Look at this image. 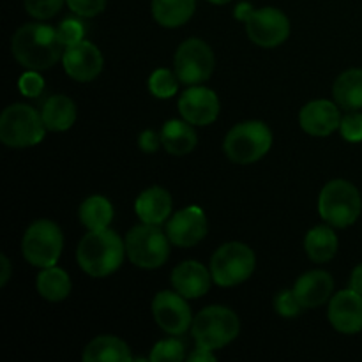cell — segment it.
Instances as JSON below:
<instances>
[{
    "mask_svg": "<svg viewBox=\"0 0 362 362\" xmlns=\"http://www.w3.org/2000/svg\"><path fill=\"white\" fill-rule=\"evenodd\" d=\"M64 45L57 28L42 23H28L18 28L11 41V49L18 62L27 69H49L62 57Z\"/></svg>",
    "mask_w": 362,
    "mask_h": 362,
    "instance_id": "6da1fadb",
    "label": "cell"
},
{
    "mask_svg": "<svg viewBox=\"0 0 362 362\" xmlns=\"http://www.w3.org/2000/svg\"><path fill=\"white\" fill-rule=\"evenodd\" d=\"M126 244L113 230H90L80 240L76 258L80 267L92 278H105L122 265Z\"/></svg>",
    "mask_w": 362,
    "mask_h": 362,
    "instance_id": "7a4b0ae2",
    "label": "cell"
},
{
    "mask_svg": "<svg viewBox=\"0 0 362 362\" xmlns=\"http://www.w3.org/2000/svg\"><path fill=\"white\" fill-rule=\"evenodd\" d=\"M361 211V194L354 184L343 179L325 184L318 198V212L327 225L334 228H346L357 221Z\"/></svg>",
    "mask_w": 362,
    "mask_h": 362,
    "instance_id": "3957f363",
    "label": "cell"
},
{
    "mask_svg": "<svg viewBox=\"0 0 362 362\" xmlns=\"http://www.w3.org/2000/svg\"><path fill=\"white\" fill-rule=\"evenodd\" d=\"M237 20L246 21L247 37L258 46L274 48L285 42L290 35V21L276 7L255 11L250 2H240L235 7Z\"/></svg>",
    "mask_w": 362,
    "mask_h": 362,
    "instance_id": "277c9868",
    "label": "cell"
},
{
    "mask_svg": "<svg viewBox=\"0 0 362 362\" xmlns=\"http://www.w3.org/2000/svg\"><path fill=\"white\" fill-rule=\"evenodd\" d=\"M193 338L200 349L219 350L237 338L240 331L239 317L223 306L205 308L193 318Z\"/></svg>",
    "mask_w": 362,
    "mask_h": 362,
    "instance_id": "5b68a950",
    "label": "cell"
},
{
    "mask_svg": "<svg viewBox=\"0 0 362 362\" xmlns=\"http://www.w3.org/2000/svg\"><path fill=\"white\" fill-rule=\"evenodd\" d=\"M45 120L28 105H11L0 117V140L13 148L37 145L45 138Z\"/></svg>",
    "mask_w": 362,
    "mask_h": 362,
    "instance_id": "8992f818",
    "label": "cell"
},
{
    "mask_svg": "<svg viewBox=\"0 0 362 362\" xmlns=\"http://www.w3.org/2000/svg\"><path fill=\"white\" fill-rule=\"evenodd\" d=\"M272 145V133L260 120H247L232 127L225 138V154L230 161L250 165L269 152Z\"/></svg>",
    "mask_w": 362,
    "mask_h": 362,
    "instance_id": "52a82bcc",
    "label": "cell"
},
{
    "mask_svg": "<svg viewBox=\"0 0 362 362\" xmlns=\"http://www.w3.org/2000/svg\"><path fill=\"white\" fill-rule=\"evenodd\" d=\"M168 235L161 232L158 225L144 223L127 233L126 253L131 264L141 269H158L168 260Z\"/></svg>",
    "mask_w": 362,
    "mask_h": 362,
    "instance_id": "ba28073f",
    "label": "cell"
},
{
    "mask_svg": "<svg viewBox=\"0 0 362 362\" xmlns=\"http://www.w3.org/2000/svg\"><path fill=\"white\" fill-rule=\"evenodd\" d=\"M64 237L59 226L49 219L32 223L23 237V257L34 267H53L62 253Z\"/></svg>",
    "mask_w": 362,
    "mask_h": 362,
    "instance_id": "9c48e42d",
    "label": "cell"
},
{
    "mask_svg": "<svg viewBox=\"0 0 362 362\" xmlns=\"http://www.w3.org/2000/svg\"><path fill=\"white\" fill-rule=\"evenodd\" d=\"M257 258L243 243L223 244L211 260V274L219 286H235L246 281L255 271Z\"/></svg>",
    "mask_w": 362,
    "mask_h": 362,
    "instance_id": "30bf717a",
    "label": "cell"
},
{
    "mask_svg": "<svg viewBox=\"0 0 362 362\" xmlns=\"http://www.w3.org/2000/svg\"><path fill=\"white\" fill-rule=\"evenodd\" d=\"M173 66L182 83L198 85L211 78L214 71V53L202 39H187L177 49Z\"/></svg>",
    "mask_w": 362,
    "mask_h": 362,
    "instance_id": "8fae6325",
    "label": "cell"
},
{
    "mask_svg": "<svg viewBox=\"0 0 362 362\" xmlns=\"http://www.w3.org/2000/svg\"><path fill=\"white\" fill-rule=\"evenodd\" d=\"M152 315L156 324L168 334H184L193 325L191 308L179 292H159L152 300Z\"/></svg>",
    "mask_w": 362,
    "mask_h": 362,
    "instance_id": "7c38bea8",
    "label": "cell"
},
{
    "mask_svg": "<svg viewBox=\"0 0 362 362\" xmlns=\"http://www.w3.org/2000/svg\"><path fill=\"white\" fill-rule=\"evenodd\" d=\"M170 243L180 247H191L207 235V218L197 205L182 209L170 219L166 226Z\"/></svg>",
    "mask_w": 362,
    "mask_h": 362,
    "instance_id": "4fadbf2b",
    "label": "cell"
},
{
    "mask_svg": "<svg viewBox=\"0 0 362 362\" xmlns=\"http://www.w3.org/2000/svg\"><path fill=\"white\" fill-rule=\"evenodd\" d=\"M62 64L66 73L76 81H92L103 71V55L95 45L80 41L64 49Z\"/></svg>",
    "mask_w": 362,
    "mask_h": 362,
    "instance_id": "5bb4252c",
    "label": "cell"
},
{
    "mask_svg": "<svg viewBox=\"0 0 362 362\" xmlns=\"http://www.w3.org/2000/svg\"><path fill=\"white\" fill-rule=\"evenodd\" d=\"M179 112L193 126H209L219 115V99L211 88L191 87L180 95Z\"/></svg>",
    "mask_w": 362,
    "mask_h": 362,
    "instance_id": "9a60e30c",
    "label": "cell"
},
{
    "mask_svg": "<svg viewBox=\"0 0 362 362\" xmlns=\"http://www.w3.org/2000/svg\"><path fill=\"white\" fill-rule=\"evenodd\" d=\"M329 320L336 331L356 334L362 331V293L349 288L336 293L329 304Z\"/></svg>",
    "mask_w": 362,
    "mask_h": 362,
    "instance_id": "2e32d148",
    "label": "cell"
},
{
    "mask_svg": "<svg viewBox=\"0 0 362 362\" xmlns=\"http://www.w3.org/2000/svg\"><path fill=\"white\" fill-rule=\"evenodd\" d=\"M299 120L300 127L311 136H329L336 129H339V124H341L338 106L325 99L308 103L300 110Z\"/></svg>",
    "mask_w": 362,
    "mask_h": 362,
    "instance_id": "e0dca14e",
    "label": "cell"
},
{
    "mask_svg": "<svg viewBox=\"0 0 362 362\" xmlns=\"http://www.w3.org/2000/svg\"><path fill=\"white\" fill-rule=\"evenodd\" d=\"M212 274L202 264L194 260L182 262L172 272V285L175 292L186 299H198L211 288Z\"/></svg>",
    "mask_w": 362,
    "mask_h": 362,
    "instance_id": "ac0fdd59",
    "label": "cell"
},
{
    "mask_svg": "<svg viewBox=\"0 0 362 362\" xmlns=\"http://www.w3.org/2000/svg\"><path fill=\"white\" fill-rule=\"evenodd\" d=\"M332 288H334V281L329 272L310 271L297 279L293 292L304 310H308V308L322 306L331 297Z\"/></svg>",
    "mask_w": 362,
    "mask_h": 362,
    "instance_id": "d6986e66",
    "label": "cell"
},
{
    "mask_svg": "<svg viewBox=\"0 0 362 362\" xmlns=\"http://www.w3.org/2000/svg\"><path fill=\"white\" fill-rule=\"evenodd\" d=\"M134 211L144 223L161 225L163 221H166L170 211H172V197L163 187H148L136 198Z\"/></svg>",
    "mask_w": 362,
    "mask_h": 362,
    "instance_id": "ffe728a7",
    "label": "cell"
},
{
    "mask_svg": "<svg viewBox=\"0 0 362 362\" xmlns=\"http://www.w3.org/2000/svg\"><path fill=\"white\" fill-rule=\"evenodd\" d=\"M161 144L170 154L184 156L189 154L197 147V133L191 124L184 120H168L161 129Z\"/></svg>",
    "mask_w": 362,
    "mask_h": 362,
    "instance_id": "44dd1931",
    "label": "cell"
},
{
    "mask_svg": "<svg viewBox=\"0 0 362 362\" xmlns=\"http://www.w3.org/2000/svg\"><path fill=\"white\" fill-rule=\"evenodd\" d=\"M81 359L85 362H127L131 361L129 346L115 336H99L85 349Z\"/></svg>",
    "mask_w": 362,
    "mask_h": 362,
    "instance_id": "7402d4cb",
    "label": "cell"
},
{
    "mask_svg": "<svg viewBox=\"0 0 362 362\" xmlns=\"http://www.w3.org/2000/svg\"><path fill=\"white\" fill-rule=\"evenodd\" d=\"M41 115L46 129L67 131L76 120V106L67 95H52L42 106Z\"/></svg>",
    "mask_w": 362,
    "mask_h": 362,
    "instance_id": "603a6c76",
    "label": "cell"
},
{
    "mask_svg": "<svg viewBox=\"0 0 362 362\" xmlns=\"http://www.w3.org/2000/svg\"><path fill=\"white\" fill-rule=\"evenodd\" d=\"M193 13L194 0H152V16L161 27H180L189 21Z\"/></svg>",
    "mask_w": 362,
    "mask_h": 362,
    "instance_id": "cb8c5ba5",
    "label": "cell"
},
{
    "mask_svg": "<svg viewBox=\"0 0 362 362\" xmlns=\"http://www.w3.org/2000/svg\"><path fill=\"white\" fill-rule=\"evenodd\" d=\"M304 247H306L308 257L317 264H324V262L332 260L338 251V237L332 232L329 226H315L310 230L304 240Z\"/></svg>",
    "mask_w": 362,
    "mask_h": 362,
    "instance_id": "d4e9b609",
    "label": "cell"
},
{
    "mask_svg": "<svg viewBox=\"0 0 362 362\" xmlns=\"http://www.w3.org/2000/svg\"><path fill=\"white\" fill-rule=\"evenodd\" d=\"M336 103L345 110L362 108V69H350L339 74L332 88Z\"/></svg>",
    "mask_w": 362,
    "mask_h": 362,
    "instance_id": "484cf974",
    "label": "cell"
},
{
    "mask_svg": "<svg viewBox=\"0 0 362 362\" xmlns=\"http://www.w3.org/2000/svg\"><path fill=\"white\" fill-rule=\"evenodd\" d=\"M37 292L39 296L45 297L46 300H57L66 299L71 293V279L66 271L59 267H46L42 269L41 274L37 276Z\"/></svg>",
    "mask_w": 362,
    "mask_h": 362,
    "instance_id": "4316f807",
    "label": "cell"
},
{
    "mask_svg": "<svg viewBox=\"0 0 362 362\" xmlns=\"http://www.w3.org/2000/svg\"><path fill=\"white\" fill-rule=\"evenodd\" d=\"M113 219V207L105 197H90L81 204L80 221L88 230H105Z\"/></svg>",
    "mask_w": 362,
    "mask_h": 362,
    "instance_id": "83f0119b",
    "label": "cell"
},
{
    "mask_svg": "<svg viewBox=\"0 0 362 362\" xmlns=\"http://www.w3.org/2000/svg\"><path fill=\"white\" fill-rule=\"evenodd\" d=\"M179 78L168 69H158L148 78V90L159 99H168L179 90Z\"/></svg>",
    "mask_w": 362,
    "mask_h": 362,
    "instance_id": "f1b7e54d",
    "label": "cell"
},
{
    "mask_svg": "<svg viewBox=\"0 0 362 362\" xmlns=\"http://www.w3.org/2000/svg\"><path fill=\"white\" fill-rule=\"evenodd\" d=\"M184 359V345L179 339H163L156 343L148 361L152 362H180Z\"/></svg>",
    "mask_w": 362,
    "mask_h": 362,
    "instance_id": "f546056e",
    "label": "cell"
},
{
    "mask_svg": "<svg viewBox=\"0 0 362 362\" xmlns=\"http://www.w3.org/2000/svg\"><path fill=\"white\" fill-rule=\"evenodd\" d=\"M274 310L276 313L281 315V317L292 318V317H297L304 308L303 304L299 303V299H297L293 290H283V292H279L278 296H276Z\"/></svg>",
    "mask_w": 362,
    "mask_h": 362,
    "instance_id": "4dcf8cb0",
    "label": "cell"
},
{
    "mask_svg": "<svg viewBox=\"0 0 362 362\" xmlns=\"http://www.w3.org/2000/svg\"><path fill=\"white\" fill-rule=\"evenodd\" d=\"M64 0H25V9L37 20H49L62 7Z\"/></svg>",
    "mask_w": 362,
    "mask_h": 362,
    "instance_id": "1f68e13d",
    "label": "cell"
},
{
    "mask_svg": "<svg viewBox=\"0 0 362 362\" xmlns=\"http://www.w3.org/2000/svg\"><path fill=\"white\" fill-rule=\"evenodd\" d=\"M57 34H59V39L64 45V48H67V46L83 41L85 27L80 20H73V18H71V20H64L62 23L59 25Z\"/></svg>",
    "mask_w": 362,
    "mask_h": 362,
    "instance_id": "d6a6232c",
    "label": "cell"
},
{
    "mask_svg": "<svg viewBox=\"0 0 362 362\" xmlns=\"http://www.w3.org/2000/svg\"><path fill=\"white\" fill-rule=\"evenodd\" d=\"M339 131H341V136L346 141H362V113H349L346 117H343L341 124H339Z\"/></svg>",
    "mask_w": 362,
    "mask_h": 362,
    "instance_id": "836d02e7",
    "label": "cell"
},
{
    "mask_svg": "<svg viewBox=\"0 0 362 362\" xmlns=\"http://www.w3.org/2000/svg\"><path fill=\"white\" fill-rule=\"evenodd\" d=\"M18 87H20L21 94L27 95V98H37L42 92V88H45V80L41 78L39 71L28 69L27 73H23L20 76Z\"/></svg>",
    "mask_w": 362,
    "mask_h": 362,
    "instance_id": "e575fe53",
    "label": "cell"
},
{
    "mask_svg": "<svg viewBox=\"0 0 362 362\" xmlns=\"http://www.w3.org/2000/svg\"><path fill=\"white\" fill-rule=\"evenodd\" d=\"M66 2L73 13L80 14L83 18H92L95 14L103 13L106 6V0H66Z\"/></svg>",
    "mask_w": 362,
    "mask_h": 362,
    "instance_id": "d590c367",
    "label": "cell"
},
{
    "mask_svg": "<svg viewBox=\"0 0 362 362\" xmlns=\"http://www.w3.org/2000/svg\"><path fill=\"white\" fill-rule=\"evenodd\" d=\"M159 140H161V136L158 138V134L152 133V131H145V133L140 134V140H138V144H140L141 151L156 152L158 151Z\"/></svg>",
    "mask_w": 362,
    "mask_h": 362,
    "instance_id": "8d00e7d4",
    "label": "cell"
},
{
    "mask_svg": "<svg viewBox=\"0 0 362 362\" xmlns=\"http://www.w3.org/2000/svg\"><path fill=\"white\" fill-rule=\"evenodd\" d=\"M350 288L362 293V264L357 265V267L354 269L352 276H350Z\"/></svg>",
    "mask_w": 362,
    "mask_h": 362,
    "instance_id": "74e56055",
    "label": "cell"
},
{
    "mask_svg": "<svg viewBox=\"0 0 362 362\" xmlns=\"http://www.w3.org/2000/svg\"><path fill=\"white\" fill-rule=\"evenodd\" d=\"M189 361L191 362H202V361H216L214 354H212V350H207V349H200L198 346V350L194 354H191L189 356Z\"/></svg>",
    "mask_w": 362,
    "mask_h": 362,
    "instance_id": "f35d334b",
    "label": "cell"
},
{
    "mask_svg": "<svg viewBox=\"0 0 362 362\" xmlns=\"http://www.w3.org/2000/svg\"><path fill=\"white\" fill-rule=\"evenodd\" d=\"M0 267H2V274H0V286H6V283L9 281L11 278V264L7 260L6 255L0 257Z\"/></svg>",
    "mask_w": 362,
    "mask_h": 362,
    "instance_id": "ab89813d",
    "label": "cell"
},
{
    "mask_svg": "<svg viewBox=\"0 0 362 362\" xmlns=\"http://www.w3.org/2000/svg\"><path fill=\"white\" fill-rule=\"evenodd\" d=\"M209 2L216 4V6H223V4H228L230 0H209Z\"/></svg>",
    "mask_w": 362,
    "mask_h": 362,
    "instance_id": "60d3db41",
    "label": "cell"
}]
</instances>
